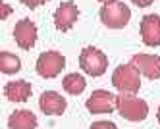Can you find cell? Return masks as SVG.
I'll return each instance as SVG.
<instances>
[{
	"label": "cell",
	"mask_w": 160,
	"mask_h": 129,
	"mask_svg": "<svg viewBox=\"0 0 160 129\" xmlns=\"http://www.w3.org/2000/svg\"><path fill=\"white\" fill-rule=\"evenodd\" d=\"M62 87H64L66 92H70V95H81V92L85 91V87H87V81H85L83 75H79V73H70V75L64 77Z\"/></svg>",
	"instance_id": "cell-14"
},
{
	"label": "cell",
	"mask_w": 160,
	"mask_h": 129,
	"mask_svg": "<svg viewBox=\"0 0 160 129\" xmlns=\"http://www.w3.org/2000/svg\"><path fill=\"white\" fill-rule=\"evenodd\" d=\"M39 106L47 116H60V114L66 112L68 102L56 91H44L41 95V98H39Z\"/></svg>",
	"instance_id": "cell-11"
},
{
	"label": "cell",
	"mask_w": 160,
	"mask_h": 129,
	"mask_svg": "<svg viewBox=\"0 0 160 129\" xmlns=\"http://www.w3.org/2000/svg\"><path fill=\"white\" fill-rule=\"evenodd\" d=\"M4 97L10 102H25L31 97V83H27V81H10L4 87Z\"/></svg>",
	"instance_id": "cell-12"
},
{
	"label": "cell",
	"mask_w": 160,
	"mask_h": 129,
	"mask_svg": "<svg viewBox=\"0 0 160 129\" xmlns=\"http://www.w3.org/2000/svg\"><path fill=\"white\" fill-rule=\"evenodd\" d=\"M21 69V60L16 54H10V52H0V72L2 73H18Z\"/></svg>",
	"instance_id": "cell-15"
},
{
	"label": "cell",
	"mask_w": 160,
	"mask_h": 129,
	"mask_svg": "<svg viewBox=\"0 0 160 129\" xmlns=\"http://www.w3.org/2000/svg\"><path fill=\"white\" fill-rule=\"evenodd\" d=\"M131 64L137 67V72L148 79H160V56L156 54H135Z\"/></svg>",
	"instance_id": "cell-8"
},
{
	"label": "cell",
	"mask_w": 160,
	"mask_h": 129,
	"mask_svg": "<svg viewBox=\"0 0 160 129\" xmlns=\"http://www.w3.org/2000/svg\"><path fill=\"white\" fill-rule=\"evenodd\" d=\"M141 39L147 46H160V16L148 14L141 21Z\"/></svg>",
	"instance_id": "cell-10"
},
{
	"label": "cell",
	"mask_w": 160,
	"mask_h": 129,
	"mask_svg": "<svg viewBox=\"0 0 160 129\" xmlns=\"http://www.w3.org/2000/svg\"><path fill=\"white\" fill-rule=\"evenodd\" d=\"M112 85L120 91V95H137L141 89V73L133 64L118 66L112 73Z\"/></svg>",
	"instance_id": "cell-1"
},
{
	"label": "cell",
	"mask_w": 160,
	"mask_h": 129,
	"mask_svg": "<svg viewBox=\"0 0 160 129\" xmlns=\"http://www.w3.org/2000/svg\"><path fill=\"white\" fill-rule=\"evenodd\" d=\"M98 2H104L106 4V2H112V0H98Z\"/></svg>",
	"instance_id": "cell-21"
},
{
	"label": "cell",
	"mask_w": 160,
	"mask_h": 129,
	"mask_svg": "<svg viewBox=\"0 0 160 129\" xmlns=\"http://www.w3.org/2000/svg\"><path fill=\"white\" fill-rule=\"evenodd\" d=\"M79 17V10L73 2H62L54 12V25L58 31H70Z\"/></svg>",
	"instance_id": "cell-9"
},
{
	"label": "cell",
	"mask_w": 160,
	"mask_h": 129,
	"mask_svg": "<svg viewBox=\"0 0 160 129\" xmlns=\"http://www.w3.org/2000/svg\"><path fill=\"white\" fill-rule=\"evenodd\" d=\"M131 2H133V4H137L139 8H147V6H151L154 0H131Z\"/></svg>",
	"instance_id": "cell-19"
},
{
	"label": "cell",
	"mask_w": 160,
	"mask_h": 129,
	"mask_svg": "<svg viewBox=\"0 0 160 129\" xmlns=\"http://www.w3.org/2000/svg\"><path fill=\"white\" fill-rule=\"evenodd\" d=\"M131 17V10L128 8V4L120 2V0H112L106 2L100 8V21L110 29H122L129 23Z\"/></svg>",
	"instance_id": "cell-2"
},
{
	"label": "cell",
	"mask_w": 160,
	"mask_h": 129,
	"mask_svg": "<svg viewBox=\"0 0 160 129\" xmlns=\"http://www.w3.org/2000/svg\"><path fill=\"white\" fill-rule=\"evenodd\" d=\"M79 66L87 75L98 77L106 72L108 67V58L104 56V52H100L95 46H87V48L81 50V56H79Z\"/></svg>",
	"instance_id": "cell-4"
},
{
	"label": "cell",
	"mask_w": 160,
	"mask_h": 129,
	"mask_svg": "<svg viewBox=\"0 0 160 129\" xmlns=\"http://www.w3.org/2000/svg\"><path fill=\"white\" fill-rule=\"evenodd\" d=\"M156 118H158V123H160V108H158V112H156Z\"/></svg>",
	"instance_id": "cell-20"
},
{
	"label": "cell",
	"mask_w": 160,
	"mask_h": 129,
	"mask_svg": "<svg viewBox=\"0 0 160 129\" xmlns=\"http://www.w3.org/2000/svg\"><path fill=\"white\" fill-rule=\"evenodd\" d=\"M10 14H12V8H10L6 2H0V19H6Z\"/></svg>",
	"instance_id": "cell-17"
},
{
	"label": "cell",
	"mask_w": 160,
	"mask_h": 129,
	"mask_svg": "<svg viewBox=\"0 0 160 129\" xmlns=\"http://www.w3.org/2000/svg\"><path fill=\"white\" fill-rule=\"evenodd\" d=\"M14 39L19 48L29 50L37 42V25L31 19H19L14 27Z\"/></svg>",
	"instance_id": "cell-7"
},
{
	"label": "cell",
	"mask_w": 160,
	"mask_h": 129,
	"mask_svg": "<svg viewBox=\"0 0 160 129\" xmlns=\"http://www.w3.org/2000/svg\"><path fill=\"white\" fill-rule=\"evenodd\" d=\"M116 100L118 97L108 91H95L85 102V106L91 114H110L116 110Z\"/></svg>",
	"instance_id": "cell-6"
},
{
	"label": "cell",
	"mask_w": 160,
	"mask_h": 129,
	"mask_svg": "<svg viewBox=\"0 0 160 129\" xmlns=\"http://www.w3.org/2000/svg\"><path fill=\"white\" fill-rule=\"evenodd\" d=\"M64 67H66V58L60 52H54V50L42 52L37 60V73L44 79L56 77Z\"/></svg>",
	"instance_id": "cell-5"
},
{
	"label": "cell",
	"mask_w": 160,
	"mask_h": 129,
	"mask_svg": "<svg viewBox=\"0 0 160 129\" xmlns=\"http://www.w3.org/2000/svg\"><path fill=\"white\" fill-rule=\"evenodd\" d=\"M44 2H48V0H21V4L23 6H27V8H37V6H41V4H44Z\"/></svg>",
	"instance_id": "cell-18"
},
{
	"label": "cell",
	"mask_w": 160,
	"mask_h": 129,
	"mask_svg": "<svg viewBox=\"0 0 160 129\" xmlns=\"http://www.w3.org/2000/svg\"><path fill=\"white\" fill-rule=\"evenodd\" d=\"M8 127L10 129H35L37 118L31 110H18L8 118Z\"/></svg>",
	"instance_id": "cell-13"
},
{
	"label": "cell",
	"mask_w": 160,
	"mask_h": 129,
	"mask_svg": "<svg viewBox=\"0 0 160 129\" xmlns=\"http://www.w3.org/2000/svg\"><path fill=\"white\" fill-rule=\"evenodd\" d=\"M91 129H118V127L112 122H95L93 125H91Z\"/></svg>",
	"instance_id": "cell-16"
},
{
	"label": "cell",
	"mask_w": 160,
	"mask_h": 129,
	"mask_svg": "<svg viewBox=\"0 0 160 129\" xmlns=\"http://www.w3.org/2000/svg\"><path fill=\"white\" fill-rule=\"evenodd\" d=\"M116 110L128 122H143L148 114V104L133 95H118Z\"/></svg>",
	"instance_id": "cell-3"
}]
</instances>
